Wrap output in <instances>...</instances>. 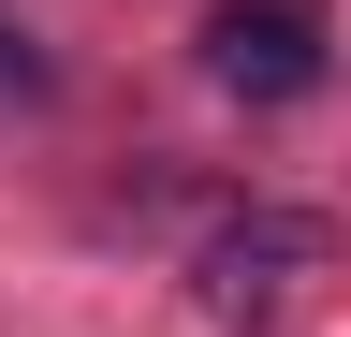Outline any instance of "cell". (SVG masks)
I'll list each match as a JSON object with an SVG mask.
<instances>
[{
    "mask_svg": "<svg viewBox=\"0 0 351 337\" xmlns=\"http://www.w3.org/2000/svg\"><path fill=\"white\" fill-rule=\"evenodd\" d=\"M29 89H44V59L15 45V30H0V103H29Z\"/></svg>",
    "mask_w": 351,
    "mask_h": 337,
    "instance_id": "cell-3",
    "label": "cell"
},
{
    "mask_svg": "<svg viewBox=\"0 0 351 337\" xmlns=\"http://www.w3.org/2000/svg\"><path fill=\"white\" fill-rule=\"evenodd\" d=\"M205 73L234 103H307L322 89V0H219L205 15Z\"/></svg>",
    "mask_w": 351,
    "mask_h": 337,
    "instance_id": "cell-2",
    "label": "cell"
},
{
    "mask_svg": "<svg viewBox=\"0 0 351 337\" xmlns=\"http://www.w3.org/2000/svg\"><path fill=\"white\" fill-rule=\"evenodd\" d=\"M322 264H337V235L307 220V205H249V220L205 235V308H219V323H263L278 293H307Z\"/></svg>",
    "mask_w": 351,
    "mask_h": 337,
    "instance_id": "cell-1",
    "label": "cell"
}]
</instances>
